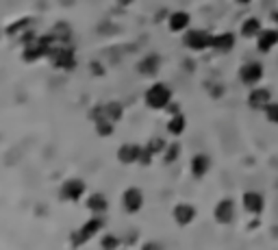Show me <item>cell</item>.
<instances>
[{
    "instance_id": "obj_17",
    "label": "cell",
    "mask_w": 278,
    "mask_h": 250,
    "mask_svg": "<svg viewBox=\"0 0 278 250\" xmlns=\"http://www.w3.org/2000/svg\"><path fill=\"white\" fill-rule=\"evenodd\" d=\"M85 207H87L89 214L103 216V214H107V209H109V200H107L105 194L96 191V194H89V196L85 198Z\"/></svg>"
},
{
    "instance_id": "obj_24",
    "label": "cell",
    "mask_w": 278,
    "mask_h": 250,
    "mask_svg": "<svg viewBox=\"0 0 278 250\" xmlns=\"http://www.w3.org/2000/svg\"><path fill=\"white\" fill-rule=\"evenodd\" d=\"M146 148L150 150L152 155H163L165 152V148H168V142L163 140V137H150L146 144Z\"/></svg>"
},
{
    "instance_id": "obj_11",
    "label": "cell",
    "mask_w": 278,
    "mask_h": 250,
    "mask_svg": "<svg viewBox=\"0 0 278 250\" xmlns=\"http://www.w3.org/2000/svg\"><path fill=\"white\" fill-rule=\"evenodd\" d=\"M196 216H198V211L191 202H178V205L172 209V218L178 226H189L191 222L196 220Z\"/></svg>"
},
{
    "instance_id": "obj_19",
    "label": "cell",
    "mask_w": 278,
    "mask_h": 250,
    "mask_svg": "<svg viewBox=\"0 0 278 250\" xmlns=\"http://www.w3.org/2000/svg\"><path fill=\"white\" fill-rule=\"evenodd\" d=\"M261 31H263V24L259 17H246L242 22V29H239V33H242V37H246V40H256V35Z\"/></svg>"
},
{
    "instance_id": "obj_27",
    "label": "cell",
    "mask_w": 278,
    "mask_h": 250,
    "mask_svg": "<svg viewBox=\"0 0 278 250\" xmlns=\"http://www.w3.org/2000/svg\"><path fill=\"white\" fill-rule=\"evenodd\" d=\"M178 152H181L178 144H168V148H165V152H163V161L165 163H174L176 157H178Z\"/></svg>"
},
{
    "instance_id": "obj_22",
    "label": "cell",
    "mask_w": 278,
    "mask_h": 250,
    "mask_svg": "<svg viewBox=\"0 0 278 250\" xmlns=\"http://www.w3.org/2000/svg\"><path fill=\"white\" fill-rule=\"evenodd\" d=\"M105 118H109L111 122H120V120L124 118V107L122 103H117V100H111V103L105 105Z\"/></svg>"
},
{
    "instance_id": "obj_4",
    "label": "cell",
    "mask_w": 278,
    "mask_h": 250,
    "mask_svg": "<svg viewBox=\"0 0 278 250\" xmlns=\"http://www.w3.org/2000/svg\"><path fill=\"white\" fill-rule=\"evenodd\" d=\"M211 40H213V35H209L202 29H187L183 33L185 48H189L191 52H202V50L211 48Z\"/></svg>"
},
{
    "instance_id": "obj_18",
    "label": "cell",
    "mask_w": 278,
    "mask_h": 250,
    "mask_svg": "<svg viewBox=\"0 0 278 250\" xmlns=\"http://www.w3.org/2000/svg\"><path fill=\"white\" fill-rule=\"evenodd\" d=\"M139 152H142L139 144H122L117 148V161L122 165H133L139 159Z\"/></svg>"
},
{
    "instance_id": "obj_31",
    "label": "cell",
    "mask_w": 278,
    "mask_h": 250,
    "mask_svg": "<svg viewBox=\"0 0 278 250\" xmlns=\"http://www.w3.org/2000/svg\"><path fill=\"white\" fill-rule=\"evenodd\" d=\"M235 3H237V5H250L252 0H235Z\"/></svg>"
},
{
    "instance_id": "obj_28",
    "label": "cell",
    "mask_w": 278,
    "mask_h": 250,
    "mask_svg": "<svg viewBox=\"0 0 278 250\" xmlns=\"http://www.w3.org/2000/svg\"><path fill=\"white\" fill-rule=\"evenodd\" d=\"M154 159V155L148 150L146 146H142V152H139V159H137V165H150Z\"/></svg>"
},
{
    "instance_id": "obj_15",
    "label": "cell",
    "mask_w": 278,
    "mask_h": 250,
    "mask_svg": "<svg viewBox=\"0 0 278 250\" xmlns=\"http://www.w3.org/2000/svg\"><path fill=\"white\" fill-rule=\"evenodd\" d=\"M189 170H191V177L193 179H205L209 170H211V157L205 152H198L191 157V163H189Z\"/></svg>"
},
{
    "instance_id": "obj_12",
    "label": "cell",
    "mask_w": 278,
    "mask_h": 250,
    "mask_svg": "<svg viewBox=\"0 0 278 250\" xmlns=\"http://www.w3.org/2000/svg\"><path fill=\"white\" fill-rule=\"evenodd\" d=\"M242 205H244V211L250 216H261L263 209H265V198L261 191H246L242 196Z\"/></svg>"
},
{
    "instance_id": "obj_9",
    "label": "cell",
    "mask_w": 278,
    "mask_h": 250,
    "mask_svg": "<svg viewBox=\"0 0 278 250\" xmlns=\"http://www.w3.org/2000/svg\"><path fill=\"white\" fill-rule=\"evenodd\" d=\"M246 103H248L250 109L263 111L267 105L272 103V91L267 89V87H259V85H254V87H250V94H248V98H246Z\"/></svg>"
},
{
    "instance_id": "obj_20",
    "label": "cell",
    "mask_w": 278,
    "mask_h": 250,
    "mask_svg": "<svg viewBox=\"0 0 278 250\" xmlns=\"http://www.w3.org/2000/svg\"><path fill=\"white\" fill-rule=\"evenodd\" d=\"M185 131H187V118H185L183 113L170 116V120H168V133L172 137H181Z\"/></svg>"
},
{
    "instance_id": "obj_3",
    "label": "cell",
    "mask_w": 278,
    "mask_h": 250,
    "mask_svg": "<svg viewBox=\"0 0 278 250\" xmlns=\"http://www.w3.org/2000/svg\"><path fill=\"white\" fill-rule=\"evenodd\" d=\"M48 59L52 63V68L54 70H61V72H70L76 68V54H74L72 48H68V46H57L50 54H48Z\"/></svg>"
},
{
    "instance_id": "obj_10",
    "label": "cell",
    "mask_w": 278,
    "mask_h": 250,
    "mask_svg": "<svg viewBox=\"0 0 278 250\" xmlns=\"http://www.w3.org/2000/svg\"><path fill=\"white\" fill-rule=\"evenodd\" d=\"M237 46V35L230 33V31H224V33H217L213 35L211 40V50H215L217 54H228L233 52Z\"/></svg>"
},
{
    "instance_id": "obj_29",
    "label": "cell",
    "mask_w": 278,
    "mask_h": 250,
    "mask_svg": "<svg viewBox=\"0 0 278 250\" xmlns=\"http://www.w3.org/2000/svg\"><path fill=\"white\" fill-rule=\"evenodd\" d=\"M115 3H117L120 7H131V5L135 3V0H115Z\"/></svg>"
},
{
    "instance_id": "obj_6",
    "label": "cell",
    "mask_w": 278,
    "mask_h": 250,
    "mask_svg": "<svg viewBox=\"0 0 278 250\" xmlns=\"http://www.w3.org/2000/svg\"><path fill=\"white\" fill-rule=\"evenodd\" d=\"M237 218V207H235V200L233 198H222L215 207H213V220L222 226H228L233 224Z\"/></svg>"
},
{
    "instance_id": "obj_13",
    "label": "cell",
    "mask_w": 278,
    "mask_h": 250,
    "mask_svg": "<svg viewBox=\"0 0 278 250\" xmlns=\"http://www.w3.org/2000/svg\"><path fill=\"white\" fill-rule=\"evenodd\" d=\"M254 42H256V50L261 54L272 52L278 46V29H276V26H272V29H263L261 33L256 35Z\"/></svg>"
},
{
    "instance_id": "obj_8",
    "label": "cell",
    "mask_w": 278,
    "mask_h": 250,
    "mask_svg": "<svg viewBox=\"0 0 278 250\" xmlns=\"http://www.w3.org/2000/svg\"><path fill=\"white\" fill-rule=\"evenodd\" d=\"M122 207L126 214H139L144 209V191L139 187H126L122 194Z\"/></svg>"
},
{
    "instance_id": "obj_5",
    "label": "cell",
    "mask_w": 278,
    "mask_h": 250,
    "mask_svg": "<svg viewBox=\"0 0 278 250\" xmlns=\"http://www.w3.org/2000/svg\"><path fill=\"white\" fill-rule=\"evenodd\" d=\"M263 76H265V68H263L261 61H248L239 68V81H242L246 87L259 85Z\"/></svg>"
},
{
    "instance_id": "obj_25",
    "label": "cell",
    "mask_w": 278,
    "mask_h": 250,
    "mask_svg": "<svg viewBox=\"0 0 278 250\" xmlns=\"http://www.w3.org/2000/svg\"><path fill=\"white\" fill-rule=\"evenodd\" d=\"M117 246H120L117 235H113V233H105L103 237H100V248H103V250H115Z\"/></svg>"
},
{
    "instance_id": "obj_30",
    "label": "cell",
    "mask_w": 278,
    "mask_h": 250,
    "mask_svg": "<svg viewBox=\"0 0 278 250\" xmlns=\"http://www.w3.org/2000/svg\"><path fill=\"white\" fill-rule=\"evenodd\" d=\"M272 22L276 24V29H278V11H274V13H272Z\"/></svg>"
},
{
    "instance_id": "obj_16",
    "label": "cell",
    "mask_w": 278,
    "mask_h": 250,
    "mask_svg": "<svg viewBox=\"0 0 278 250\" xmlns=\"http://www.w3.org/2000/svg\"><path fill=\"white\" fill-rule=\"evenodd\" d=\"M159 70H161V57L154 52L146 54V57L139 59V63H137V72L142 74V76H156Z\"/></svg>"
},
{
    "instance_id": "obj_26",
    "label": "cell",
    "mask_w": 278,
    "mask_h": 250,
    "mask_svg": "<svg viewBox=\"0 0 278 250\" xmlns=\"http://www.w3.org/2000/svg\"><path fill=\"white\" fill-rule=\"evenodd\" d=\"M263 116H265V120L270 124H278V103H274V100H272V103L263 109Z\"/></svg>"
},
{
    "instance_id": "obj_14",
    "label": "cell",
    "mask_w": 278,
    "mask_h": 250,
    "mask_svg": "<svg viewBox=\"0 0 278 250\" xmlns=\"http://www.w3.org/2000/svg\"><path fill=\"white\" fill-rule=\"evenodd\" d=\"M191 26V15L187 11H183V9H178V11H172L168 15V29L170 33H185Z\"/></svg>"
},
{
    "instance_id": "obj_23",
    "label": "cell",
    "mask_w": 278,
    "mask_h": 250,
    "mask_svg": "<svg viewBox=\"0 0 278 250\" xmlns=\"http://www.w3.org/2000/svg\"><path fill=\"white\" fill-rule=\"evenodd\" d=\"M31 17H22V20H17V22H13V24H9L7 26V35L9 37H15V35H20V33H24L26 29L31 26Z\"/></svg>"
},
{
    "instance_id": "obj_21",
    "label": "cell",
    "mask_w": 278,
    "mask_h": 250,
    "mask_svg": "<svg viewBox=\"0 0 278 250\" xmlns=\"http://www.w3.org/2000/svg\"><path fill=\"white\" fill-rule=\"evenodd\" d=\"M94 131L98 137H103V140H107V137H111L115 133V122H111L109 118H100L94 122Z\"/></svg>"
},
{
    "instance_id": "obj_7",
    "label": "cell",
    "mask_w": 278,
    "mask_h": 250,
    "mask_svg": "<svg viewBox=\"0 0 278 250\" xmlns=\"http://www.w3.org/2000/svg\"><path fill=\"white\" fill-rule=\"evenodd\" d=\"M59 194L66 202H78L87 194V185L83 179H68V181H63Z\"/></svg>"
},
{
    "instance_id": "obj_2",
    "label": "cell",
    "mask_w": 278,
    "mask_h": 250,
    "mask_svg": "<svg viewBox=\"0 0 278 250\" xmlns=\"http://www.w3.org/2000/svg\"><path fill=\"white\" fill-rule=\"evenodd\" d=\"M103 228H105L103 216H94V214H91V218L85 222V224H83L78 230H74V233H72L70 244L72 246H85L89 239H94L98 233H103Z\"/></svg>"
},
{
    "instance_id": "obj_1",
    "label": "cell",
    "mask_w": 278,
    "mask_h": 250,
    "mask_svg": "<svg viewBox=\"0 0 278 250\" xmlns=\"http://www.w3.org/2000/svg\"><path fill=\"white\" fill-rule=\"evenodd\" d=\"M144 100H146V107H150L154 111H163L172 103V87L165 85V83H152L146 89Z\"/></svg>"
}]
</instances>
